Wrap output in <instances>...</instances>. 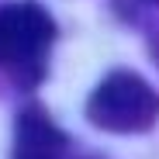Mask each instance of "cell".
Wrapping results in <instances>:
<instances>
[{"mask_svg": "<svg viewBox=\"0 0 159 159\" xmlns=\"http://www.w3.org/2000/svg\"><path fill=\"white\" fill-rule=\"evenodd\" d=\"M90 125L104 131H145L159 118V93L139 73H111L87 100Z\"/></svg>", "mask_w": 159, "mask_h": 159, "instance_id": "cell-1", "label": "cell"}, {"mask_svg": "<svg viewBox=\"0 0 159 159\" xmlns=\"http://www.w3.org/2000/svg\"><path fill=\"white\" fill-rule=\"evenodd\" d=\"M52 35V17L38 4H7L0 11V62L14 73L38 76Z\"/></svg>", "mask_w": 159, "mask_h": 159, "instance_id": "cell-2", "label": "cell"}, {"mask_svg": "<svg viewBox=\"0 0 159 159\" xmlns=\"http://www.w3.org/2000/svg\"><path fill=\"white\" fill-rule=\"evenodd\" d=\"M11 159H62V135L45 114L24 111L14 135V156Z\"/></svg>", "mask_w": 159, "mask_h": 159, "instance_id": "cell-3", "label": "cell"}]
</instances>
